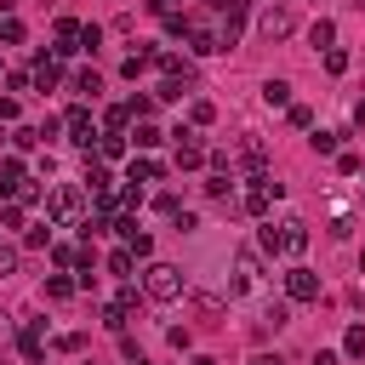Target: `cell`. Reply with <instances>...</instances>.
I'll return each instance as SVG.
<instances>
[{
    "label": "cell",
    "mask_w": 365,
    "mask_h": 365,
    "mask_svg": "<svg viewBox=\"0 0 365 365\" xmlns=\"http://www.w3.org/2000/svg\"><path fill=\"white\" fill-rule=\"evenodd\" d=\"M46 217H51L57 228H80V222H86V188H80V182L51 188V194H46Z\"/></svg>",
    "instance_id": "obj_1"
},
{
    "label": "cell",
    "mask_w": 365,
    "mask_h": 365,
    "mask_svg": "<svg viewBox=\"0 0 365 365\" xmlns=\"http://www.w3.org/2000/svg\"><path fill=\"white\" fill-rule=\"evenodd\" d=\"M143 291H148L154 302H177V297H182V268H177V262H148Z\"/></svg>",
    "instance_id": "obj_2"
},
{
    "label": "cell",
    "mask_w": 365,
    "mask_h": 365,
    "mask_svg": "<svg viewBox=\"0 0 365 365\" xmlns=\"http://www.w3.org/2000/svg\"><path fill=\"white\" fill-rule=\"evenodd\" d=\"M291 29H297V11H291L285 0H274V6H262V11H257V34H262L268 46H279Z\"/></svg>",
    "instance_id": "obj_3"
},
{
    "label": "cell",
    "mask_w": 365,
    "mask_h": 365,
    "mask_svg": "<svg viewBox=\"0 0 365 365\" xmlns=\"http://www.w3.org/2000/svg\"><path fill=\"white\" fill-rule=\"evenodd\" d=\"M63 131H68V143H80V148H86V154H91V143H97V137H103V131H97V120H91V108H86V103H74V108H68V114H63Z\"/></svg>",
    "instance_id": "obj_4"
},
{
    "label": "cell",
    "mask_w": 365,
    "mask_h": 365,
    "mask_svg": "<svg viewBox=\"0 0 365 365\" xmlns=\"http://www.w3.org/2000/svg\"><path fill=\"white\" fill-rule=\"evenodd\" d=\"M279 194H285V188H279L268 171H257V177H251V188H245V211H251V217H268V205H274Z\"/></svg>",
    "instance_id": "obj_5"
},
{
    "label": "cell",
    "mask_w": 365,
    "mask_h": 365,
    "mask_svg": "<svg viewBox=\"0 0 365 365\" xmlns=\"http://www.w3.org/2000/svg\"><path fill=\"white\" fill-rule=\"evenodd\" d=\"M200 125H182V131H171L177 137V171H194V165H205V148H200V137H194Z\"/></svg>",
    "instance_id": "obj_6"
},
{
    "label": "cell",
    "mask_w": 365,
    "mask_h": 365,
    "mask_svg": "<svg viewBox=\"0 0 365 365\" xmlns=\"http://www.w3.org/2000/svg\"><path fill=\"white\" fill-rule=\"evenodd\" d=\"M285 302H319V274L291 268V274H285Z\"/></svg>",
    "instance_id": "obj_7"
},
{
    "label": "cell",
    "mask_w": 365,
    "mask_h": 365,
    "mask_svg": "<svg viewBox=\"0 0 365 365\" xmlns=\"http://www.w3.org/2000/svg\"><path fill=\"white\" fill-rule=\"evenodd\" d=\"M308 251V222L302 217H285L279 222V257H302Z\"/></svg>",
    "instance_id": "obj_8"
},
{
    "label": "cell",
    "mask_w": 365,
    "mask_h": 365,
    "mask_svg": "<svg viewBox=\"0 0 365 365\" xmlns=\"http://www.w3.org/2000/svg\"><path fill=\"white\" fill-rule=\"evenodd\" d=\"M17 348H23V359H29V365H40V354H46V319H23Z\"/></svg>",
    "instance_id": "obj_9"
},
{
    "label": "cell",
    "mask_w": 365,
    "mask_h": 365,
    "mask_svg": "<svg viewBox=\"0 0 365 365\" xmlns=\"http://www.w3.org/2000/svg\"><path fill=\"white\" fill-rule=\"evenodd\" d=\"M29 74H34V91H51V86L63 80V57H51V51H46V57H34V68H29Z\"/></svg>",
    "instance_id": "obj_10"
},
{
    "label": "cell",
    "mask_w": 365,
    "mask_h": 365,
    "mask_svg": "<svg viewBox=\"0 0 365 365\" xmlns=\"http://www.w3.org/2000/svg\"><path fill=\"white\" fill-rule=\"evenodd\" d=\"M234 160H240V165H251V177H257V171L268 165V148H262V137H251V131H245V137H240V148H234Z\"/></svg>",
    "instance_id": "obj_11"
},
{
    "label": "cell",
    "mask_w": 365,
    "mask_h": 365,
    "mask_svg": "<svg viewBox=\"0 0 365 365\" xmlns=\"http://www.w3.org/2000/svg\"><path fill=\"white\" fill-rule=\"evenodd\" d=\"M154 68H160L165 80H188V86H194V63H188V57H177V51H160V57H154Z\"/></svg>",
    "instance_id": "obj_12"
},
{
    "label": "cell",
    "mask_w": 365,
    "mask_h": 365,
    "mask_svg": "<svg viewBox=\"0 0 365 365\" xmlns=\"http://www.w3.org/2000/svg\"><path fill=\"white\" fill-rule=\"evenodd\" d=\"M160 177H165V165H160V160H148V154H137V160H131V171H125V182H160Z\"/></svg>",
    "instance_id": "obj_13"
},
{
    "label": "cell",
    "mask_w": 365,
    "mask_h": 365,
    "mask_svg": "<svg viewBox=\"0 0 365 365\" xmlns=\"http://www.w3.org/2000/svg\"><path fill=\"white\" fill-rule=\"evenodd\" d=\"M154 57H160V51H154V46H143V51H131V57L120 63V74H125V80H137V74H148V68H154Z\"/></svg>",
    "instance_id": "obj_14"
},
{
    "label": "cell",
    "mask_w": 365,
    "mask_h": 365,
    "mask_svg": "<svg viewBox=\"0 0 365 365\" xmlns=\"http://www.w3.org/2000/svg\"><path fill=\"white\" fill-rule=\"evenodd\" d=\"M23 177H29V171H23V160H17V154H6V160H0V194H17V182H23Z\"/></svg>",
    "instance_id": "obj_15"
},
{
    "label": "cell",
    "mask_w": 365,
    "mask_h": 365,
    "mask_svg": "<svg viewBox=\"0 0 365 365\" xmlns=\"http://www.w3.org/2000/svg\"><path fill=\"white\" fill-rule=\"evenodd\" d=\"M308 46H314V51H331V46H336V23H331V17H319V23L308 29Z\"/></svg>",
    "instance_id": "obj_16"
},
{
    "label": "cell",
    "mask_w": 365,
    "mask_h": 365,
    "mask_svg": "<svg viewBox=\"0 0 365 365\" xmlns=\"http://www.w3.org/2000/svg\"><path fill=\"white\" fill-rule=\"evenodd\" d=\"M262 103L268 108H291V80H262Z\"/></svg>",
    "instance_id": "obj_17"
},
{
    "label": "cell",
    "mask_w": 365,
    "mask_h": 365,
    "mask_svg": "<svg viewBox=\"0 0 365 365\" xmlns=\"http://www.w3.org/2000/svg\"><path fill=\"white\" fill-rule=\"evenodd\" d=\"M285 319H291V302H268V308H262V319H257V336H262V331H279Z\"/></svg>",
    "instance_id": "obj_18"
},
{
    "label": "cell",
    "mask_w": 365,
    "mask_h": 365,
    "mask_svg": "<svg viewBox=\"0 0 365 365\" xmlns=\"http://www.w3.org/2000/svg\"><path fill=\"white\" fill-rule=\"evenodd\" d=\"M342 137H348V131H319V125H314L308 143H314V154H342Z\"/></svg>",
    "instance_id": "obj_19"
},
{
    "label": "cell",
    "mask_w": 365,
    "mask_h": 365,
    "mask_svg": "<svg viewBox=\"0 0 365 365\" xmlns=\"http://www.w3.org/2000/svg\"><path fill=\"white\" fill-rule=\"evenodd\" d=\"M131 268H137V251H131V245H120V251H108V274H120V279H131Z\"/></svg>",
    "instance_id": "obj_20"
},
{
    "label": "cell",
    "mask_w": 365,
    "mask_h": 365,
    "mask_svg": "<svg viewBox=\"0 0 365 365\" xmlns=\"http://www.w3.org/2000/svg\"><path fill=\"white\" fill-rule=\"evenodd\" d=\"M131 137H137V148H160V143H165V131H160L154 120H137V131H131Z\"/></svg>",
    "instance_id": "obj_21"
},
{
    "label": "cell",
    "mask_w": 365,
    "mask_h": 365,
    "mask_svg": "<svg viewBox=\"0 0 365 365\" xmlns=\"http://www.w3.org/2000/svg\"><path fill=\"white\" fill-rule=\"evenodd\" d=\"M86 188H91V194H108V188H114L108 171H103V160H86Z\"/></svg>",
    "instance_id": "obj_22"
},
{
    "label": "cell",
    "mask_w": 365,
    "mask_h": 365,
    "mask_svg": "<svg viewBox=\"0 0 365 365\" xmlns=\"http://www.w3.org/2000/svg\"><path fill=\"white\" fill-rule=\"evenodd\" d=\"M74 91L97 103V91H103V80H97V68H80V74H74Z\"/></svg>",
    "instance_id": "obj_23"
},
{
    "label": "cell",
    "mask_w": 365,
    "mask_h": 365,
    "mask_svg": "<svg viewBox=\"0 0 365 365\" xmlns=\"http://www.w3.org/2000/svg\"><path fill=\"white\" fill-rule=\"evenodd\" d=\"M97 154H103V160H120V154H125V137H120V131H103V137H97Z\"/></svg>",
    "instance_id": "obj_24"
},
{
    "label": "cell",
    "mask_w": 365,
    "mask_h": 365,
    "mask_svg": "<svg viewBox=\"0 0 365 365\" xmlns=\"http://www.w3.org/2000/svg\"><path fill=\"white\" fill-rule=\"evenodd\" d=\"M342 354H348V359H365V325H348V336H342Z\"/></svg>",
    "instance_id": "obj_25"
},
{
    "label": "cell",
    "mask_w": 365,
    "mask_h": 365,
    "mask_svg": "<svg viewBox=\"0 0 365 365\" xmlns=\"http://www.w3.org/2000/svg\"><path fill=\"white\" fill-rule=\"evenodd\" d=\"M182 91H188V80H160L154 103H182Z\"/></svg>",
    "instance_id": "obj_26"
},
{
    "label": "cell",
    "mask_w": 365,
    "mask_h": 365,
    "mask_svg": "<svg viewBox=\"0 0 365 365\" xmlns=\"http://www.w3.org/2000/svg\"><path fill=\"white\" fill-rule=\"evenodd\" d=\"M125 120H131V108H125V103L103 108V131H125Z\"/></svg>",
    "instance_id": "obj_27"
},
{
    "label": "cell",
    "mask_w": 365,
    "mask_h": 365,
    "mask_svg": "<svg viewBox=\"0 0 365 365\" xmlns=\"http://www.w3.org/2000/svg\"><path fill=\"white\" fill-rule=\"evenodd\" d=\"M211 120H217V108H211L205 97H194V103H188V125H211Z\"/></svg>",
    "instance_id": "obj_28"
},
{
    "label": "cell",
    "mask_w": 365,
    "mask_h": 365,
    "mask_svg": "<svg viewBox=\"0 0 365 365\" xmlns=\"http://www.w3.org/2000/svg\"><path fill=\"white\" fill-rule=\"evenodd\" d=\"M257 245H262L268 257H279V222H262V228H257Z\"/></svg>",
    "instance_id": "obj_29"
},
{
    "label": "cell",
    "mask_w": 365,
    "mask_h": 365,
    "mask_svg": "<svg viewBox=\"0 0 365 365\" xmlns=\"http://www.w3.org/2000/svg\"><path fill=\"white\" fill-rule=\"evenodd\" d=\"M63 297H74V279L51 274V279H46V302H63Z\"/></svg>",
    "instance_id": "obj_30"
},
{
    "label": "cell",
    "mask_w": 365,
    "mask_h": 365,
    "mask_svg": "<svg viewBox=\"0 0 365 365\" xmlns=\"http://www.w3.org/2000/svg\"><path fill=\"white\" fill-rule=\"evenodd\" d=\"M34 143H40V125H17V131H11V148H17V154L34 148Z\"/></svg>",
    "instance_id": "obj_31"
},
{
    "label": "cell",
    "mask_w": 365,
    "mask_h": 365,
    "mask_svg": "<svg viewBox=\"0 0 365 365\" xmlns=\"http://www.w3.org/2000/svg\"><path fill=\"white\" fill-rule=\"evenodd\" d=\"M23 211H29L23 200H6V205H0V222H6V228H23Z\"/></svg>",
    "instance_id": "obj_32"
},
{
    "label": "cell",
    "mask_w": 365,
    "mask_h": 365,
    "mask_svg": "<svg viewBox=\"0 0 365 365\" xmlns=\"http://www.w3.org/2000/svg\"><path fill=\"white\" fill-rule=\"evenodd\" d=\"M0 40H6V46H23V23H17V17H0Z\"/></svg>",
    "instance_id": "obj_33"
},
{
    "label": "cell",
    "mask_w": 365,
    "mask_h": 365,
    "mask_svg": "<svg viewBox=\"0 0 365 365\" xmlns=\"http://www.w3.org/2000/svg\"><path fill=\"white\" fill-rule=\"evenodd\" d=\"M291 125H297V131H314V108H308V103H291Z\"/></svg>",
    "instance_id": "obj_34"
},
{
    "label": "cell",
    "mask_w": 365,
    "mask_h": 365,
    "mask_svg": "<svg viewBox=\"0 0 365 365\" xmlns=\"http://www.w3.org/2000/svg\"><path fill=\"white\" fill-rule=\"evenodd\" d=\"M194 314H200V319H217V314H222V302H217V297H205V291H200V297H194Z\"/></svg>",
    "instance_id": "obj_35"
},
{
    "label": "cell",
    "mask_w": 365,
    "mask_h": 365,
    "mask_svg": "<svg viewBox=\"0 0 365 365\" xmlns=\"http://www.w3.org/2000/svg\"><path fill=\"white\" fill-rule=\"evenodd\" d=\"M125 319H131V314H125L120 302H108V308H103V325H108V331H125Z\"/></svg>",
    "instance_id": "obj_36"
},
{
    "label": "cell",
    "mask_w": 365,
    "mask_h": 365,
    "mask_svg": "<svg viewBox=\"0 0 365 365\" xmlns=\"http://www.w3.org/2000/svg\"><path fill=\"white\" fill-rule=\"evenodd\" d=\"M97 40H103V29L97 23H80V51H97Z\"/></svg>",
    "instance_id": "obj_37"
},
{
    "label": "cell",
    "mask_w": 365,
    "mask_h": 365,
    "mask_svg": "<svg viewBox=\"0 0 365 365\" xmlns=\"http://www.w3.org/2000/svg\"><path fill=\"white\" fill-rule=\"evenodd\" d=\"M205 194H211V200H228V171H211V182H205Z\"/></svg>",
    "instance_id": "obj_38"
},
{
    "label": "cell",
    "mask_w": 365,
    "mask_h": 365,
    "mask_svg": "<svg viewBox=\"0 0 365 365\" xmlns=\"http://www.w3.org/2000/svg\"><path fill=\"white\" fill-rule=\"evenodd\" d=\"M143 205V182H125V194H120V211H137Z\"/></svg>",
    "instance_id": "obj_39"
},
{
    "label": "cell",
    "mask_w": 365,
    "mask_h": 365,
    "mask_svg": "<svg viewBox=\"0 0 365 365\" xmlns=\"http://www.w3.org/2000/svg\"><path fill=\"white\" fill-rule=\"evenodd\" d=\"M154 211H160V217H182V200H177V194H160Z\"/></svg>",
    "instance_id": "obj_40"
},
{
    "label": "cell",
    "mask_w": 365,
    "mask_h": 365,
    "mask_svg": "<svg viewBox=\"0 0 365 365\" xmlns=\"http://www.w3.org/2000/svg\"><path fill=\"white\" fill-rule=\"evenodd\" d=\"M51 228H57V222H51V217H46V222H40V228H29V245H34V251H40V245H51Z\"/></svg>",
    "instance_id": "obj_41"
},
{
    "label": "cell",
    "mask_w": 365,
    "mask_h": 365,
    "mask_svg": "<svg viewBox=\"0 0 365 365\" xmlns=\"http://www.w3.org/2000/svg\"><path fill=\"white\" fill-rule=\"evenodd\" d=\"M325 68H331V74H342V68H348V51H342V46H331V51H325Z\"/></svg>",
    "instance_id": "obj_42"
},
{
    "label": "cell",
    "mask_w": 365,
    "mask_h": 365,
    "mask_svg": "<svg viewBox=\"0 0 365 365\" xmlns=\"http://www.w3.org/2000/svg\"><path fill=\"white\" fill-rule=\"evenodd\" d=\"M11 200H23V205H34V200H40V182H29V177H23V182H17V194H11Z\"/></svg>",
    "instance_id": "obj_43"
},
{
    "label": "cell",
    "mask_w": 365,
    "mask_h": 365,
    "mask_svg": "<svg viewBox=\"0 0 365 365\" xmlns=\"http://www.w3.org/2000/svg\"><path fill=\"white\" fill-rule=\"evenodd\" d=\"M125 245H131V251H137V257H148V251H154V240H148V234H137V228H131V234H125Z\"/></svg>",
    "instance_id": "obj_44"
},
{
    "label": "cell",
    "mask_w": 365,
    "mask_h": 365,
    "mask_svg": "<svg viewBox=\"0 0 365 365\" xmlns=\"http://www.w3.org/2000/svg\"><path fill=\"white\" fill-rule=\"evenodd\" d=\"M17 274V245H0V279Z\"/></svg>",
    "instance_id": "obj_45"
},
{
    "label": "cell",
    "mask_w": 365,
    "mask_h": 365,
    "mask_svg": "<svg viewBox=\"0 0 365 365\" xmlns=\"http://www.w3.org/2000/svg\"><path fill=\"white\" fill-rule=\"evenodd\" d=\"M6 86H11V91H29V86H34V74H23V68H11V74H6Z\"/></svg>",
    "instance_id": "obj_46"
},
{
    "label": "cell",
    "mask_w": 365,
    "mask_h": 365,
    "mask_svg": "<svg viewBox=\"0 0 365 365\" xmlns=\"http://www.w3.org/2000/svg\"><path fill=\"white\" fill-rule=\"evenodd\" d=\"M125 108H131V114H137V120H148V114H154V97H131V103H125Z\"/></svg>",
    "instance_id": "obj_47"
},
{
    "label": "cell",
    "mask_w": 365,
    "mask_h": 365,
    "mask_svg": "<svg viewBox=\"0 0 365 365\" xmlns=\"http://www.w3.org/2000/svg\"><path fill=\"white\" fill-rule=\"evenodd\" d=\"M165 336H171V348H194V336H188V325H171Z\"/></svg>",
    "instance_id": "obj_48"
},
{
    "label": "cell",
    "mask_w": 365,
    "mask_h": 365,
    "mask_svg": "<svg viewBox=\"0 0 365 365\" xmlns=\"http://www.w3.org/2000/svg\"><path fill=\"white\" fill-rule=\"evenodd\" d=\"M57 348H63V354H80V348H86V336H80V331H68V336H57Z\"/></svg>",
    "instance_id": "obj_49"
},
{
    "label": "cell",
    "mask_w": 365,
    "mask_h": 365,
    "mask_svg": "<svg viewBox=\"0 0 365 365\" xmlns=\"http://www.w3.org/2000/svg\"><path fill=\"white\" fill-rule=\"evenodd\" d=\"M0 120H6V125H17V97H0Z\"/></svg>",
    "instance_id": "obj_50"
},
{
    "label": "cell",
    "mask_w": 365,
    "mask_h": 365,
    "mask_svg": "<svg viewBox=\"0 0 365 365\" xmlns=\"http://www.w3.org/2000/svg\"><path fill=\"white\" fill-rule=\"evenodd\" d=\"M211 6H217V11H245L251 0H211Z\"/></svg>",
    "instance_id": "obj_51"
},
{
    "label": "cell",
    "mask_w": 365,
    "mask_h": 365,
    "mask_svg": "<svg viewBox=\"0 0 365 365\" xmlns=\"http://www.w3.org/2000/svg\"><path fill=\"white\" fill-rule=\"evenodd\" d=\"M251 365H285V359H279V354H257Z\"/></svg>",
    "instance_id": "obj_52"
},
{
    "label": "cell",
    "mask_w": 365,
    "mask_h": 365,
    "mask_svg": "<svg viewBox=\"0 0 365 365\" xmlns=\"http://www.w3.org/2000/svg\"><path fill=\"white\" fill-rule=\"evenodd\" d=\"M354 125H365V97H359V103H354Z\"/></svg>",
    "instance_id": "obj_53"
},
{
    "label": "cell",
    "mask_w": 365,
    "mask_h": 365,
    "mask_svg": "<svg viewBox=\"0 0 365 365\" xmlns=\"http://www.w3.org/2000/svg\"><path fill=\"white\" fill-rule=\"evenodd\" d=\"M314 365H336V354H325V348H319V354H314Z\"/></svg>",
    "instance_id": "obj_54"
},
{
    "label": "cell",
    "mask_w": 365,
    "mask_h": 365,
    "mask_svg": "<svg viewBox=\"0 0 365 365\" xmlns=\"http://www.w3.org/2000/svg\"><path fill=\"white\" fill-rule=\"evenodd\" d=\"M6 336H11V319H6V314H0V342H6Z\"/></svg>",
    "instance_id": "obj_55"
},
{
    "label": "cell",
    "mask_w": 365,
    "mask_h": 365,
    "mask_svg": "<svg viewBox=\"0 0 365 365\" xmlns=\"http://www.w3.org/2000/svg\"><path fill=\"white\" fill-rule=\"evenodd\" d=\"M194 365H217V359H211V354H200V359H194Z\"/></svg>",
    "instance_id": "obj_56"
},
{
    "label": "cell",
    "mask_w": 365,
    "mask_h": 365,
    "mask_svg": "<svg viewBox=\"0 0 365 365\" xmlns=\"http://www.w3.org/2000/svg\"><path fill=\"white\" fill-rule=\"evenodd\" d=\"M359 274H365V251H359Z\"/></svg>",
    "instance_id": "obj_57"
},
{
    "label": "cell",
    "mask_w": 365,
    "mask_h": 365,
    "mask_svg": "<svg viewBox=\"0 0 365 365\" xmlns=\"http://www.w3.org/2000/svg\"><path fill=\"white\" fill-rule=\"evenodd\" d=\"M160 6H182V0H160Z\"/></svg>",
    "instance_id": "obj_58"
},
{
    "label": "cell",
    "mask_w": 365,
    "mask_h": 365,
    "mask_svg": "<svg viewBox=\"0 0 365 365\" xmlns=\"http://www.w3.org/2000/svg\"><path fill=\"white\" fill-rule=\"evenodd\" d=\"M86 365H91V359H86Z\"/></svg>",
    "instance_id": "obj_59"
}]
</instances>
